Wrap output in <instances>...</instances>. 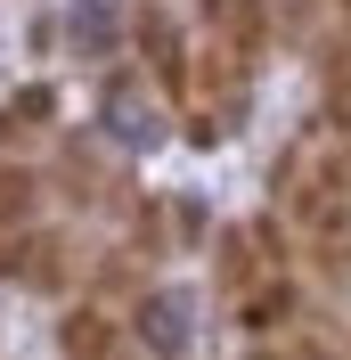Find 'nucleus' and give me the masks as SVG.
I'll return each instance as SVG.
<instances>
[{"label": "nucleus", "instance_id": "3", "mask_svg": "<svg viewBox=\"0 0 351 360\" xmlns=\"http://www.w3.org/2000/svg\"><path fill=\"white\" fill-rule=\"evenodd\" d=\"M33 213H41V180L25 172V164H8V156H0V238L33 229Z\"/></svg>", "mask_w": 351, "mask_h": 360}, {"label": "nucleus", "instance_id": "2", "mask_svg": "<svg viewBox=\"0 0 351 360\" xmlns=\"http://www.w3.org/2000/svg\"><path fill=\"white\" fill-rule=\"evenodd\" d=\"M49 115H58V90H41V82H33V90H17V98L0 107V156L17 164V148H25L33 131H41Z\"/></svg>", "mask_w": 351, "mask_h": 360}, {"label": "nucleus", "instance_id": "1", "mask_svg": "<svg viewBox=\"0 0 351 360\" xmlns=\"http://www.w3.org/2000/svg\"><path fill=\"white\" fill-rule=\"evenodd\" d=\"M58 344H66V360H131V319L114 303H74Z\"/></svg>", "mask_w": 351, "mask_h": 360}]
</instances>
